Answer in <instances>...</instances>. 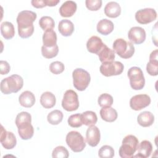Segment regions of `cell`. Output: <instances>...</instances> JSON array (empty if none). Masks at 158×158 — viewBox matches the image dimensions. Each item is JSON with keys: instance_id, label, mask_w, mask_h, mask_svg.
<instances>
[{"instance_id": "obj_42", "label": "cell", "mask_w": 158, "mask_h": 158, "mask_svg": "<svg viewBox=\"0 0 158 158\" xmlns=\"http://www.w3.org/2000/svg\"><path fill=\"white\" fill-rule=\"evenodd\" d=\"M60 2L59 0H46L47 6H55Z\"/></svg>"}, {"instance_id": "obj_28", "label": "cell", "mask_w": 158, "mask_h": 158, "mask_svg": "<svg viewBox=\"0 0 158 158\" xmlns=\"http://www.w3.org/2000/svg\"><path fill=\"white\" fill-rule=\"evenodd\" d=\"M1 33L6 40L12 38L15 35L13 24L10 22H4L1 25Z\"/></svg>"}, {"instance_id": "obj_8", "label": "cell", "mask_w": 158, "mask_h": 158, "mask_svg": "<svg viewBox=\"0 0 158 158\" xmlns=\"http://www.w3.org/2000/svg\"><path fill=\"white\" fill-rule=\"evenodd\" d=\"M130 80V84L132 89L135 90L142 89L145 85V79L143 72L139 67H132L127 72Z\"/></svg>"}, {"instance_id": "obj_41", "label": "cell", "mask_w": 158, "mask_h": 158, "mask_svg": "<svg viewBox=\"0 0 158 158\" xmlns=\"http://www.w3.org/2000/svg\"><path fill=\"white\" fill-rule=\"evenodd\" d=\"M31 3L35 8H43L47 6L46 0H32Z\"/></svg>"}, {"instance_id": "obj_20", "label": "cell", "mask_w": 158, "mask_h": 158, "mask_svg": "<svg viewBox=\"0 0 158 158\" xmlns=\"http://www.w3.org/2000/svg\"><path fill=\"white\" fill-rule=\"evenodd\" d=\"M35 96L30 91H25L21 93L19 98L20 104L24 107H31L35 102Z\"/></svg>"}, {"instance_id": "obj_6", "label": "cell", "mask_w": 158, "mask_h": 158, "mask_svg": "<svg viewBox=\"0 0 158 158\" xmlns=\"http://www.w3.org/2000/svg\"><path fill=\"white\" fill-rule=\"evenodd\" d=\"M72 77L74 87L80 91L86 89L91 80L89 73L81 68L75 69L72 72Z\"/></svg>"}, {"instance_id": "obj_5", "label": "cell", "mask_w": 158, "mask_h": 158, "mask_svg": "<svg viewBox=\"0 0 158 158\" xmlns=\"http://www.w3.org/2000/svg\"><path fill=\"white\" fill-rule=\"evenodd\" d=\"M112 47L114 52L123 59L130 58L135 53V47L133 43L123 38L115 40Z\"/></svg>"}, {"instance_id": "obj_17", "label": "cell", "mask_w": 158, "mask_h": 158, "mask_svg": "<svg viewBox=\"0 0 158 158\" xmlns=\"http://www.w3.org/2000/svg\"><path fill=\"white\" fill-rule=\"evenodd\" d=\"M152 151V145L149 141L143 140L139 144L137 149L136 154L133 157L146 158L150 156Z\"/></svg>"}, {"instance_id": "obj_37", "label": "cell", "mask_w": 158, "mask_h": 158, "mask_svg": "<svg viewBox=\"0 0 158 158\" xmlns=\"http://www.w3.org/2000/svg\"><path fill=\"white\" fill-rule=\"evenodd\" d=\"M146 71L151 76H157L158 73L157 60H149L146 65Z\"/></svg>"}, {"instance_id": "obj_34", "label": "cell", "mask_w": 158, "mask_h": 158, "mask_svg": "<svg viewBox=\"0 0 158 158\" xmlns=\"http://www.w3.org/2000/svg\"><path fill=\"white\" fill-rule=\"evenodd\" d=\"M98 156L101 158H112L114 156V148L109 145H104L99 149Z\"/></svg>"}, {"instance_id": "obj_2", "label": "cell", "mask_w": 158, "mask_h": 158, "mask_svg": "<svg viewBox=\"0 0 158 158\" xmlns=\"http://www.w3.org/2000/svg\"><path fill=\"white\" fill-rule=\"evenodd\" d=\"M31 123V116L27 112H21L15 118V125L18 128L20 137L23 140L31 139L34 134V128Z\"/></svg>"}, {"instance_id": "obj_35", "label": "cell", "mask_w": 158, "mask_h": 158, "mask_svg": "<svg viewBox=\"0 0 158 158\" xmlns=\"http://www.w3.org/2000/svg\"><path fill=\"white\" fill-rule=\"evenodd\" d=\"M53 158H67L69 156L68 150L62 146H57L54 149L52 153Z\"/></svg>"}, {"instance_id": "obj_30", "label": "cell", "mask_w": 158, "mask_h": 158, "mask_svg": "<svg viewBox=\"0 0 158 158\" xmlns=\"http://www.w3.org/2000/svg\"><path fill=\"white\" fill-rule=\"evenodd\" d=\"M64 115L59 110H54L48 114L47 116L48 122L53 125H56L60 123L63 119Z\"/></svg>"}, {"instance_id": "obj_21", "label": "cell", "mask_w": 158, "mask_h": 158, "mask_svg": "<svg viewBox=\"0 0 158 158\" xmlns=\"http://www.w3.org/2000/svg\"><path fill=\"white\" fill-rule=\"evenodd\" d=\"M58 30L62 36H69L74 31V25L68 19L62 20L59 23Z\"/></svg>"}, {"instance_id": "obj_9", "label": "cell", "mask_w": 158, "mask_h": 158, "mask_svg": "<svg viewBox=\"0 0 158 158\" xmlns=\"http://www.w3.org/2000/svg\"><path fill=\"white\" fill-rule=\"evenodd\" d=\"M123 64L119 61H112L102 63L100 66V72L105 77H111L120 75L123 71Z\"/></svg>"}, {"instance_id": "obj_11", "label": "cell", "mask_w": 158, "mask_h": 158, "mask_svg": "<svg viewBox=\"0 0 158 158\" xmlns=\"http://www.w3.org/2000/svg\"><path fill=\"white\" fill-rule=\"evenodd\" d=\"M157 18V12L152 8H144L138 10L135 14L136 20L141 24H148Z\"/></svg>"}, {"instance_id": "obj_1", "label": "cell", "mask_w": 158, "mask_h": 158, "mask_svg": "<svg viewBox=\"0 0 158 158\" xmlns=\"http://www.w3.org/2000/svg\"><path fill=\"white\" fill-rule=\"evenodd\" d=\"M36 17V14L31 10H22L18 14L17 22L20 37L28 38L33 35L34 32L33 22Z\"/></svg>"}, {"instance_id": "obj_29", "label": "cell", "mask_w": 158, "mask_h": 158, "mask_svg": "<svg viewBox=\"0 0 158 158\" xmlns=\"http://www.w3.org/2000/svg\"><path fill=\"white\" fill-rule=\"evenodd\" d=\"M81 116L82 123L86 126L94 125L98 121L96 114L93 111H85L83 113L81 114Z\"/></svg>"}, {"instance_id": "obj_32", "label": "cell", "mask_w": 158, "mask_h": 158, "mask_svg": "<svg viewBox=\"0 0 158 158\" xmlns=\"http://www.w3.org/2000/svg\"><path fill=\"white\" fill-rule=\"evenodd\" d=\"M59 52V47L57 44L51 48H47L44 46L41 47L42 56L46 59H51L56 57Z\"/></svg>"}, {"instance_id": "obj_38", "label": "cell", "mask_w": 158, "mask_h": 158, "mask_svg": "<svg viewBox=\"0 0 158 158\" xmlns=\"http://www.w3.org/2000/svg\"><path fill=\"white\" fill-rule=\"evenodd\" d=\"M65 69L64 65L59 61H54L49 65V70L55 75H58L63 72Z\"/></svg>"}, {"instance_id": "obj_31", "label": "cell", "mask_w": 158, "mask_h": 158, "mask_svg": "<svg viewBox=\"0 0 158 158\" xmlns=\"http://www.w3.org/2000/svg\"><path fill=\"white\" fill-rule=\"evenodd\" d=\"M39 25L42 30L46 31L47 30L53 29L55 26V22L52 17L49 16H43L40 19Z\"/></svg>"}, {"instance_id": "obj_19", "label": "cell", "mask_w": 158, "mask_h": 158, "mask_svg": "<svg viewBox=\"0 0 158 158\" xmlns=\"http://www.w3.org/2000/svg\"><path fill=\"white\" fill-rule=\"evenodd\" d=\"M104 13L109 17L116 18L121 14V7L118 2L110 1L106 4L104 7Z\"/></svg>"}, {"instance_id": "obj_16", "label": "cell", "mask_w": 158, "mask_h": 158, "mask_svg": "<svg viewBox=\"0 0 158 158\" xmlns=\"http://www.w3.org/2000/svg\"><path fill=\"white\" fill-rule=\"evenodd\" d=\"M104 44L101 38L97 36H92L86 43V48L89 52L98 55Z\"/></svg>"}, {"instance_id": "obj_7", "label": "cell", "mask_w": 158, "mask_h": 158, "mask_svg": "<svg viewBox=\"0 0 158 158\" xmlns=\"http://www.w3.org/2000/svg\"><path fill=\"white\" fill-rule=\"evenodd\" d=\"M66 143L75 152H81L86 147V142L83 136L77 131H71L66 136Z\"/></svg>"}, {"instance_id": "obj_14", "label": "cell", "mask_w": 158, "mask_h": 158, "mask_svg": "<svg viewBox=\"0 0 158 158\" xmlns=\"http://www.w3.org/2000/svg\"><path fill=\"white\" fill-rule=\"evenodd\" d=\"M146 36L145 30L140 27H131L128 33V38L130 42L136 44L143 43L146 40Z\"/></svg>"}, {"instance_id": "obj_27", "label": "cell", "mask_w": 158, "mask_h": 158, "mask_svg": "<svg viewBox=\"0 0 158 158\" xmlns=\"http://www.w3.org/2000/svg\"><path fill=\"white\" fill-rule=\"evenodd\" d=\"M101 118L107 122H114L117 118V112L116 110L111 107H102L100 110Z\"/></svg>"}, {"instance_id": "obj_39", "label": "cell", "mask_w": 158, "mask_h": 158, "mask_svg": "<svg viewBox=\"0 0 158 158\" xmlns=\"http://www.w3.org/2000/svg\"><path fill=\"white\" fill-rule=\"evenodd\" d=\"M85 4L89 10L96 11L99 10L102 6L101 0H86Z\"/></svg>"}, {"instance_id": "obj_33", "label": "cell", "mask_w": 158, "mask_h": 158, "mask_svg": "<svg viewBox=\"0 0 158 158\" xmlns=\"http://www.w3.org/2000/svg\"><path fill=\"white\" fill-rule=\"evenodd\" d=\"M113 98L108 93L101 94L98 99V102L101 107H110L113 104Z\"/></svg>"}, {"instance_id": "obj_22", "label": "cell", "mask_w": 158, "mask_h": 158, "mask_svg": "<svg viewBox=\"0 0 158 158\" xmlns=\"http://www.w3.org/2000/svg\"><path fill=\"white\" fill-rule=\"evenodd\" d=\"M114 25L112 21L104 19L101 20L97 24V31L100 34L103 35H107L110 34L114 30Z\"/></svg>"}, {"instance_id": "obj_13", "label": "cell", "mask_w": 158, "mask_h": 158, "mask_svg": "<svg viewBox=\"0 0 158 158\" xmlns=\"http://www.w3.org/2000/svg\"><path fill=\"white\" fill-rule=\"evenodd\" d=\"M0 141L6 149H12L17 144V139L14 134L11 131H6L2 125H1V128Z\"/></svg>"}, {"instance_id": "obj_4", "label": "cell", "mask_w": 158, "mask_h": 158, "mask_svg": "<svg viewBox=\"0 0 158 158\" xmlns=\"http://www.w3.org/2000/svg\"><path fill=\"white\" fill-rule=\"evenodd\" d=\"M139 144L138 138L132 135L126 136L122 140V144L119 148V156L122 158L133 157Z\"/></svg>"}, {"instance_id": "obj_10", "label": "cell", "mask_w": 158, "mask_h": 158, "mask_svg": "<svg viewBox=\"0 0 158 158\" xmlns=\"http://www.w3.org/2000/svg\"><path fill=\"white\" fill-rule=\"evenodd\" d=\"M62 106L69 112L77 110L79 107V101L77 93L72 89L67 90L64 94Z\"/></svg>"}, {"instance_id": "obj_40", "label": "cell", "mask_w": 158, "mask_h": 158, "mask_svg": "<svg viewBox=\"0 0 158 158\" xmlns=\"http://www.w3.org/2000/svg\"><path fill=\"white\" fill-rule=\"evenodd\" d=\"M10 70V67L9 63L6 60L0 61V72L1 75L7 74Z\"/></svg>"}, {"instance_id": "obj_26", "label": "cell", "mask_w": 158, "mask_h": 158, "mask_svg": "<svg viewBox=\"0 0 158 158\" xmlns=\"http://www.w3.org/2000/svg\"><path fill=\"white\" fill-rule=\"evenodd\" d=\"M56 102V96L49 91L43 93L40 97V103L42 106L46 109L53 107Z\"/></svg>"}, {"instance_id": "obj_15", "label": "cell", "mask_w": 158, "mask_h": 158, "mask_svg": "<svg viewBox=\"0 0 158 158\" xmlns=\"http://www.w3.org/2000/svg\"><path fill=\"white\" fill-rule=\"evenodd\" d=\"M101 135L99 128L95 125L89 126L86 132V139L91 147L96 146L100 141Z\"/></svg>"}, {"instance_id": "obj_12", "label": "cell", "mask_w": 158, "mask_h": 158, "mask_svg": "<svg viewBox=\"0 0 158 158\" xmlns=\"http://www.w3.org/2000/svg\"><path fill=\"white\" fill-rule=\"evenodd\" d=\"M151 103V98L148 94H137L131 97L130 100V106L135 110H140L148 107Z\"/></svg>"}, {"instance_id": "obj_24", "label": "cell", "mask_w": 158, "mask_h": 158, "mask_svg": "<svg viewBox=\"0 0 158 158\" xmlns=\"http://www.w3.org/2000/svg\"><path fill=\"white\" fill-rule=\"evenodd\" d=\"M43 46L47 48H51L57 44V35L52 30H47L44 31L43 35Z\"/></svg>"}, {"instance_id": "obj_25", "label": "cell", "mask_w": 158, "mask_h": 158, "mask_svg": "<svg viewBox=\"0 0 158 158\" xmlns=\"http://www.w3.org/2000/svg\"><path fill=\"white\" fill-rule=\"evenodd\" d=\"M98 56H99V60L102 63L114 61L115 57L114 51L108 48L106 44L104 45L103 48L99 51Z\"/></svg>"}, {"instance_id": "obj_23", "label": "cell", "mask_w": 158, "mask_h": 158, "mask_svg": "<svg viewBox=\"0 0 158 158\" xmlns=\"http://www.w3.org/2000/svg\"><path fill=\"white\" fill-rule=\"evenodd\" d=\"M137 122L141 127H148L153 124L154 122V116L151 112L144 111L138 115Z\"/></svg>"}, {"instance_id": "obj_3", "label": "cell", "mask_w": 158, "mask_h": 158, "mask_svg": "<svg viewBox=\"0 0 158 158\" xmlns=\"http://www.w3.org/2000/svg\"><path fill=\"white\" fill-rule=\"evenodd\" d=\"M23 85V80L19 75L14 74L1 81V91L4 94L17 93L22 89Z\"/></svg>"}, {"instance_id": "obj_36", "label": "cell", "mask_w": 158, "mask_h": 158, "mask_svg": "<svg viewBox=\"0 0 158 158\" xmlns=\"http://www.w3.org/2000/svg\"><path fill=\"white\" fill-rule=\"evenodd\" d=\"M68 124L73 128L80 127L83 125L81 114H75L70 115L68 118Z\"/></svg>"}, {"instance_id": "obj_18", "label": "cell", "mask_w": 158, "mask_h": 158, "mask_svg": "<svg viewBox=\"0 0 158 158\" xmlns=\"http://www.w3.org/2000/svg\"><path fill=\"white\" fill-rule=\"evenodd\" d=\"M77 3L73 1L64 2L59 8L60 15L63 17H72L77 10Z\"/></svg>"}]
</instances>
